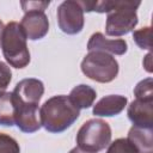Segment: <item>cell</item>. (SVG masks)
<instances>
[{
  "instance_id": "7402d4cb",
  "label": "cell",
  "mask_w": 153,
  "mask_h": 153,
  "mask_svg": "<svg viewBox=\"0 0 153 153\" xmlns=\"http://www.w3.org/2000/svg\"><path fill=\"white\" fill-rule=\"evenodd\" d=\"M69 153H93V152H87V151H84V149H81V148H79L78 146L76 147H74Z\"/></svg>"
},
{
  "instance_id": "9a60e30c",
  "label": "cell",
  "mask_w": 153,
  "mask_h": 153,
  "mask_svg": "<svg viewBox=\"0 0 153 153\" xmlns=\"http://www.w3.org/2000/svg\"><path fill=\"white\" fill-rule=\"evenodd\" d=\"M133 38L135 43L141 48V49H151L152 48V27H142L133 33Z\"/></svg>"
},
{
  "instance_id": "ac0fdd59",
  "label": "cell",
  "mask_w": 153,
  "mask_h": 153,
  "mask_svg": "<svg viewBox=\"0 0 153 153\" xmlns=\"http://www.w3.org/2000/svg\"><path fill=\"white\" fill-rule=\"evenodd\" d=\"M152 78H146L141 80L134 88L135 98H153Z\"/></svg>"
},
{
  "instance_id": "277c9868",
  "label": "cell",
  "mask_w": 153,
  "mask_h": 153,
  "mask_svg": "<svg viewBox=\"0 0 153 153\" xmlns=\"http://www.w3.org/2000/svg\"><path fill=\"white\" fill-rule=\"evenodd\" d=\"M26 36L20 24L10 22L1 37V49L6 61L14 68H24L30 62V51L26 44Z\"/></svg>"
},
{
  "instance_id": "7c38bea8",
  "label": "cell",
  "mask_w": 153,
  "mask_h": 153,
  "mask_svg": "<svg viewBox=\"0 0 153 153\" xmlns=\"http://www.w3.org/2000/svg\"><path fill=\"white\" fill-rule=\"evenodd\" d=\"M127 105V98L120 94H110L99 99L93 106V115L96 116H116L123 111Z\"/></svg>"
},
{
  "instance_id": "52a82bcc",
  "label": "cell",
  "mask_w": 153,
  "mask_h": 153,
  "mask_svg": "<svg viewBox=\"0 0 153 153\" xmlns=\"http://www.w3.org/2000/svg\"><path fill=\"white\" fill-rule=\"evenodd\" d=\"M57 24L62 32L76 35L84 27V10L79 1L67 0L59 5L56 11Z\"/></svg>"
},
{
  "instance_id": "3957f363",
  "label": "cell",
  "mask_w": 153,
  "mask_h": 153,
  "mask_svg": "<svg viewBox=\"0 0 153 153\" xmlns=\"http://www.w3.org/2000/svg\"><path fill=\"white\" fill-rule=\"evenodd\" d=\"M80 110L68 96H54L45 100L39 109L42 127L49 133H61L69 128L79 117Z\"/></svg>"
},
{
  "instance_id": "6da1fadb",
  "label": "cell",
  "mask_w": 153,
  "mask_h": 153,
  "mask_svg": "<svg viewBox=\"0 0 153 153\" xmlns=\"http://www.w3.org/2000/svg\"><path fill=\"white\" fill-rule=\"evenodd\" d=\"M84 12L108 13L105 32L108 36H123L133 31L137 24L136 10L141 1L105 0V1H79Z\"/></svg>"
},
{
  "instance_id": "ffe728a7",
  "label": "cell",
  "mask_w": 153,
  "mask_h": 153,
  "mask_svg": "<svg viewBox=\"0 0 153 153\" xmlns=\"http://www.w3.org/2000/svg\"><path fill=\"white\" fill-rule=\"evenodd\" d=\"M49 1H22L23 11L26 10H45L49 6Z\"/></svg>"
},
{
  "instance_id": "7a4b0ae2",
  "label": "cell",
  "mask_w": 153,
  "mask_h": 153,
  "mask_svg": "<svg viewBox=\"0 0 153 153\" xmlns=\"http://www.w3.org/2000/svg\"><path fill=\"white\" fill-rule=\"evenodd\" d=\"M0 124L17 126L24 133H35L42 124L38 104L25 102L13 92H5L0 97Z\"/></svg>"
},
{
  "instance_id": "8992f818",
  "label": "cell",
  "mask_w": 153,
  "mask_h": 153,
  "mask_svg": "<svg viewBox=\"0 0 153 153\" xmlns=\"http://www.w3.org/2000/svg\"><path fill=\"white\" fill-rule=\"evenodd\" d=\"M81 72L91 80L110 82L118 74V62L104 51H90L81 61Z\"/></svg>"
},
{
  "instance_id": "44dd1931",
  "label": "cell",
  "mask_w": 153,
  "mask_h": 153,
  "mask_svg": "<svg viewBox=\"0 0 153 153\" xmlns=\"http://www.w3.org/2000/svg\"><path fill=\"white\" fill-rule=\"evenodd\" d=\"M151 57H152V54L148 53V55L145 57V61H143V66L146 67V71L149 72V73L152 72V68H151L152 67V65H151Z\"/></svg>"
},
{
  "instance_id": "8fae6325",
  "label": "cell",
  "mask_w": 153,
  "mask_h": 153,
  "mask_svg": "<svg viewBox=\"0 0 153 153\" xmlns=\"http://www.w3.org/2000/svg\"><path fill=\"white\" fill-rule=\"evenodd\" d=\"M12 92L25 102L38 104L44 93V85L38 79L26 78L20 80Z\"/></svg>"
},
{
  "instance_id": "5bb4252c",
  "label": "cell",
  "mask_w": 153,
  "mask_h": 153,
  "mask_svg": "<svg viewBox=\"0 0 153 153\" xmlns=\"http://www.w3.org/2000/svg\"><path fill=\"white\" fill-rule=\"evenodd\" d=\"M68 97L72 100V103L79 110H81V109H87L93 104V102L97 97V93H96L94 88H92L91 86L81 84V85L75 86L71 91Z\"/></svg>"
},
{
  "instance_id": "e0dca14e",
  "label": "cell",
  "mask_w": 153,
  "mask_h": 153,
  "mask_svg": "<svg viewBox=\"0 0 153 153\" xmlns=\"http://www.w3.org/2000/svg\"><path fill=\"white\" fill-rule=\"evenodd\" d=\"M18 142L10 135L0 133V153H19Z\"/></svg>"
},
{
  "instance_id": "30bf717a",
  "label": "cell",
  "mask_w": 153,
  "mask_h": 153,
  "mask_svg": "<svg viewBox=\"0 0 153 153\" xmlns=\"http://www.w3.org/2000/svg\"><path fill=\"white\" fill-rule=\"evenodd\" d=\"M87 49L90 51H104L108 54L110 53L115 55H123L127 51L128 45L127 42L122 38L109 39L102 32H96L90 37Z\"/></svg>"
},
{
  "instance_id": "603a6c76",
  "label": "cell",
  "mask_w": 153,
  "mask_h": 153,
  "mask_svg": "<svg viewBox=\"0 0 153 153\" xmlns=\"http://www.w3.org/2000/svg\"><path fill=\"white\" fill-rule=\"evenodd\" d=\"M4 23L0 20V45H1V37H2V32H4Z\"/></svg>"
},
{
  "instance_id": "d6986e66",
  "label": "cell",
  "mask_w": 153,
  "mask_h": 153,
  "mask_svg": "<svg viewBox=\"0 0 153 153\" xmlns=\"http://www.w3.org/2000/svg\"><path fill=\"white\" fill-rule=\"evenodd\" d=\"M11 79H12V72L10 67L5 62L0 61V97L5 93L7 86L11 82Z\"/></svg>"
},
{
  "instance_id": "4fadbf2b",
  "label": "cell",
  "mask_w": 153,
  "mask_h": 153,
  "mask_svg": "<svg viewBox=\"0 0 153 153\" xmlns=\"http://www.w3.org/2000/svg\"><path fill=\"white\" fill-rule=\"evenodd\" d=\"M152 128H141L133 126L128 133V140L134 145L139 153H153Z\"/></svg>"
},
{
  "instance_id": "5b68a950",
  "label": "cell",
  "mask_w": 153,
  "mask_h": 153,
  "mask_svg": "<svg viewBox=\"0 0 153 153\" xmlns=\"http://www.w3.org/2000/svg\"><path fill=\"white\" fill-rule=\"evenodd\" d=\"M110 140L111 128L108 122L100 118L88 120L80 127L76 134L78 147L93 153L104 149L110 143Z\"/></svg>"
},
{
  "instance_id": "9c48e42d",
  "label": "cell",
  "mask_w": 153,
  "mask_h": 153,
  "mask_svg": "<svg viewBox=\"0 0 153 153\" xmlns=\"http://www.w3.org/2000/svg\"><path fill=\"white\" fill-rule=\"evenodd\" d=\"M128 118L135 127L153 128V98H135L128 106Z\"/></svg>"
},
{
  "instance_id": "2e32d148",
  "label": "cell",
  "mask_w": 153,
  "mask_h": 153,
  "mask_svg": "<svg viewBox=\"0 0 153 153\" xmlns=\"http://www.w3.org/2000/svg\"><path fill=\"white\" fill-rule=\"evenodd\" d=\"M106 153H139L128 139H117L110 143Z\"/></svg>"
},
{
  "instance_id": "ba28073f",
  "label": "cell",
  "mask_w": 153,
  "mask_h": 153,
  "mask_svg": "<svg viewBox=\"0 0 153 153\" xmlns=\"http://www.w3.org/2000/svg\"><path fill=\"white\" fill-rule=\"evenodd\" d=\"M20 22V27L26 38L37 41L43 38L49 30V20L44 10H26Z\"/></svg>"
}]
</instances>
